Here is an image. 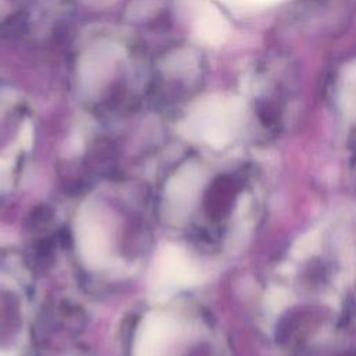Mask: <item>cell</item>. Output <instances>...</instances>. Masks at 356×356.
Here are the masks:
<instances>
[{"instance_id":"277c9868","label":"cell","mask_w":356,"mask_h":356,"mask_svg":"<svg viewBox=\"0 0 356 356\" xmlns=\"http://www.w3.org/2000/svg\"><path fill=\"white\" fill-rule=\"evenodd\" d=\"M0 356H4V355H0Z\"/></svg>"},{"instance_id":"7a4b0ae2","label":"cell","mask_w":356,"mask_h":356,"mask_svg":"<svg viewBox=\"0 0 356 356\" xmlns=\"http://www.w3.org/2000/svg\"><path fill=\"white\" fill-rule=\"evenodd\" d=\"M75 234L83 261L93 268L104 266L110 254V239L104 224L97 217L83 213L78 218Z\"/></svg>"},{"instance_id":"3957f363","label":"cell","mask_w":356,"mask_h":356,"mask_svg":"<svg viewBox=\"0 0 356 356\" xmlns=\"http://www.w3.org/2000/svg\"><path fill=\"white\" fill-rule=\"evenodd\" d=\"M172 331V323L165 316L149 313L136 331L134 356H164L171 342Z\"/></svg>"},{"instance_id":"6da1fadb","label":"cell","mask_w":356,"mask_h":356,"mask_svg":"<svg viewBox=\"0 0 356 356\" xmlns=\"http://www.w3.org/2000/svg\"><path fill=\"white\" fill-rule=\"evenodd\" d=\"M196 268L186 253L175 245H163L150 270V284L156 293L167 295L196 281Z\"/></svg>"}]
</instances>
